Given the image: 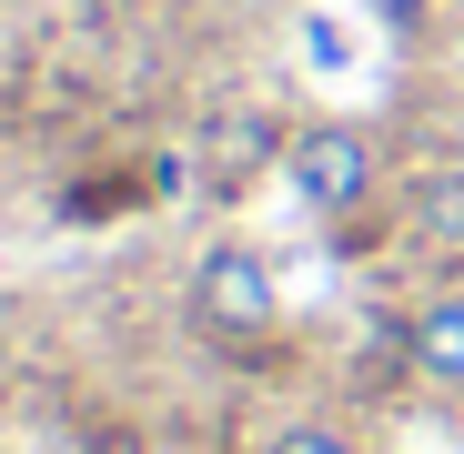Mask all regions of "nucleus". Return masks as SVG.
Returning a JSON list of instances; mask_svg holds the SVG:
<instances>
[{
	"instance_id": "2",
	"label": "nucleus",
	"mask_w": 464,
	"mask_h": 454,
	"mask_svg": "<svg viewBox=\"0 0 464 454\" xmlns=\"http://www.w3.org/2000/svg\"><path fill=\"white\" fill-rule=\"evenodd\" d=\"M283 192L314 212V222H363L383 192H394V151H383V131L373 121H343V111H324V121H303L293 141H283Z\"/></svg>"
},
{
	"instance_id": "4",
	"label": "nucleus",
	"mask_w": 464,
	"mask_h": 454,
	"mask_svg": "<svg viewBox=\"0 0 464 454\" xmlns=\"http://www.w3.org/2000/svg\"><path fill=\"white\" fill-rule=\"evenodd\" d=\"M263 454H363L343 424H324V414H293V424H273L263 434Z\"/></svg>"
},
{
	"instance_id": "3",
	"label": "nucleus",
	"mask_w": 464,
	"mask_h": 454,
	"mask_svg": "<svg viewBox=\"0 0 464 454\" xmlns=\"http://www.w3.org/2000/svg\"><path fill=\"white\" fill-rule=\"evenodd\" d=\"M394 353H404V373L424 394H464V283H434L414 303L404 333H394Z\"/></svg>"
},
{
	"instance_id": "1",
	"label": "nucleus",
	"mask_w": 464,
	"mask_h": 454,
	"mask_svg": "<svg viewBox=\"0 0 464 454\" xmlns=\"http://www.w3.org/2000/svg\"><path fill=\"white\" fill-rule=\"evenodd\" d=\"M182 324L212 353H232V363H263L283 343V263L263 243H243V233L202 243L192 273H182Z\"/></svg>"
},
{
	"instance_id": "5",
	"label": "nucleus",
	"mask_w": 464,
	"mask_h": 454,
	"mask_svg": "<svg viewBox=\"0 0 464 454\" xmlns=\"http://www.w3.org/2000/svg\"><path fill=\"white\" fill-rule=\"evenodd\" d=\"M414 222L434 243H464V172H444V182H424V202H414Z\"/></svg>"
}]
</instances>
